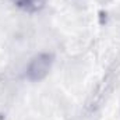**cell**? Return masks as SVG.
I'll return each instance as SVG.
<instances>
[{"label":"cell","instance_id":"6da1fadb","mask_svg":"<svg viewBox=\"0 0 120 120\" xmlns=\"http://www.w3.org/2000/svg\"><path fill=\"white\" fill-rule=\"evenodd\" d=\"M117 78H119V63H113L88 95L82 108L84 117H94L102 110V108L106 105L116 87Z\"/></svg>","mask_w":120,"mask_h":120},{"label":"cell","instance_id":"3957f363","mask_svg":"<svg viewBox=\"0 0 120 120\" xmlns=\"http://www.w3.org/2000/svg\"><path fill=\"white\" fill-rule=\"evenodd\" d=\"M11 1L17 8L31 14L41 11L46 4V0H11Z\"/></svg>","mask_w":120,"mask_h":120},{"label":"cell","instance_id":"7a4b0ae2","mask_svg":"<svg viewBox=\"0 0 120 120\" xmlns=\"http://www.w3.org/2000/svg\"><path fill=\"white\" fill-rule=\"evenodd\" d=\"M53 61H55V57H53L52 53H48V52L38 53L27 64L25 77L32 82L45 80L48 77V74L50 73V70H52Z\"/></svg>","mask_w":120,"mask_h":120}]
</instances>
